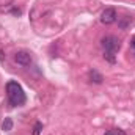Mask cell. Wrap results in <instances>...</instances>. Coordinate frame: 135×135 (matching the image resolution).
I'll return each mask as SVG.
<instances>
[{
	"mask_svg": "<svg viewBox=\"0 0 135 135\" xmlns=\"http://www.w3.org/2000/svg\"><path fill=\"white\" fill-rule=\"evenodd\" d=\"M6 93H8V99H9L11 105H21L25 102V94L17 82H8Z\"/></svg>",
	"mask_w": 135,
	"mask_h": 135,
	"instance_id": "cell-1",
	"label": "cell"
},
{
	"mask_svg": "<svg viewBox=\"0 0 135 135\" xmlns=\"http://www.w3.org/2000/svg\"><path fill=\"white\" fill-rule=\"evenodd\" d=\"M102 47H104L105 52L116 54L119 50L121 44H119V39L118 38H115V36H105V38H102Z\"/></svg>",
	"mask_w": 135,
	"mask_h": 135,
	"instance_id": "cell-2",
	"label": "cell"
},
{
	"mask_svg": "<svg viewBox=\"0 0 135 135\" xmlns=\"http://www.w3.org/2000/svg\"><path fill=\"white\" fill-rule=\"evenodd\" d=\"M14 60H16V63L21 65V66H30V65H32V55H30L28 52H25V50H19V52L14 55Z\"/></svg>",
	"mask_w": 135,
	"mask_h": 135,
	"instance_id": "cell-3",
	"label": "cell"
},
{
	"mask_svg": "<svg viewBox=\"0 0 135 135\" xmlns=\"http://www.w3.org/2000/svg\"><path fill=\"white\" fill-rule=\"evenodd\" d=\"M116 21V11L113 9V8H107V9H104L101 14V22L102 24H105V25H110V24H113Z\"/></svg>",
	"mask_w": 135,
	"mask_h": 135,
	"instance_id": "cell-4",
	"label": "cell"
},
{
	"mask_svg": "<svg viewBox=\"0 0 135 135\" xmlns=\"http://www.w3.org/2000/svg\"><path fill=\"white\" fill-rule=\"evenodd\" d=\"M88 75H90L91 82H94V83H102V82H104V77H102V74H101V72H98L96 69H91V71L88 72Z\"/></svg>",
	"mask_w": 135,
	"mask_h": 135,
	"instance_id": "cell-5",
	"label": "cell"
},
{
	"mask_svg": "<svg viewBox=\"0 0 135 135\" xmlns=\"http://www.w3.org/2000/svg\"><path fill=\"white\" fill-rule=\"evenodd\" d=\"M11 129H13V119H11V118H5V121H3V124H2V131L9 132Z\"/></svg>",
	"mask_w": 135,
	"mask_h": 135,
	"instance_id": "cell-6",
	"label": "cell"
},
{
	"mask_svg": "<svg viewBox=\"0 0 135 135\" xmlns=\"http://www.w3.org/2000/svg\"><path fill=\"white\" fill-rule=\"evenodd\" d=\"M104 58H107L110 63H115V60H116V58H115V54H112V52H105V54H104Z\"/></svg>",
	"mask_w": 135,
	"mask_h": 135,
	"instance_id": "cell-7",
	"label": "cell"
},
{
	"mask_svg": "<svg viewBox=\"0 0 135 135\" xmlns=\"http://www.w3.org/2000/svg\"><path fill=\"white\" fill-rule=\"evenodd\" d=\"M41 129H42V124L41 123H36L33 127V135H39L41 134Z\"/></svg>",
	"mask_w": 135,
	"mask_h": 135,
	"instance_id": "cell-8",
	"label": "cell"
},
{
	"mask_svg": "<svg viewBox=\"0 0 135 135\" xmlns=\"http://www.w3.org/2000/svg\"><path fill=\"white\" fill-rule=\"evenodd\" d=\"M113 135H127L124 131H121V129H116L115 132H113Z\"/></svg>",
	"mask_w": 135,
	"mask_h": 135,
	"instance_id": "cell-9",
	"label": "cell"
},
{
	"mask_svg": "<svg viewBox=\"0 0 135 135\" xmlns=\"http://www.w3.org/2000/svg\"><path fill=\"white\" fill-rule=\"evenodd\" d=\"M131 46H132V47H134V49H135V36H134V38H132V41H131Z\"/></svg>",
	"mask_w": 135,
	"mask_h": 135,
	"instance_id": "cell-10",
	"label": "cell"
},
{
	"mask_svg": "<svg viewBox=\"0 0 135 135\" xmlns=\"http://www.w3.org/2000/svg\"><path fill=\"white\" fill-rule=\"evenodd\" d=\"M104 135H113V132H105Z\"/></svg>",
	"mask_w": 135,
	"mask_h": 135,
	"instance_id": "cell-11",
	"label": "cell"
}]
</instances>
